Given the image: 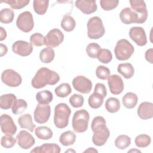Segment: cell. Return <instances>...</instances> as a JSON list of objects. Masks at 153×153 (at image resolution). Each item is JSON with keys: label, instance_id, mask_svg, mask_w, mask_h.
<instances>
[{"label": "cell", "instance_id": "obj_18", "mask_svg": "<svg viewBox=\"0 0 153 153\" xmlns=\"http://www.w3.org/2000/svg\"><path fill=\"white\" fill-rule=\"evenodd\" d=\"M75 6L81 12L85 14L94 13L97 8L95 1L79 0L75 1Z\"/></svg>", "mask_w": 153, "mask_h": 153}, {"label": "cell", "instance_id": "obj_29", "mask_svg": "<svg viewBox=\"0 0 153 153\" xmlns=\"http://www.w3.org/2000/svg\"><path fill=\"white\" fill-rule=\"evenodd\" d=\"M53 99L52 93L49 90H43L39 91L36 94V99L38 103L48 105L51 103Z\"/></svg>", "mask_w": 153, "mask_h": 153}, {"label": "cell", "instance_id": "obj_17", "mask_svg": "<svg viewBox=\"0 0 153 153\" xmlns=\"http://www.w3.org/2000/svg\"><path fill=\"white\" fill-rule=\"evenodd\" d=\"M108 83L112 94L118 95L123 91V81L119 75L116 74L109 75L108 78Z\"/></svg>", "mask_w": 153, "mask_h": 153}, {"label": "cell", "instance_id": "obj_7", "mask_svg": "<svg viewBox=\"0 0 153 153\" xmlns=\"http://www.w3.org/2000/svg\"><path fill=\"white\" fill-rule=\"evenodd\" d=\"M1 80L4 84L10 87H18L22 82L20 75L11 69H7L2 72Z\"/></svg>", "mask_w": 153, "mask_h": 153}, {"label": "cell", "instance_id": "obj_6", "mask_svg": "<svg viewBox=\"0 0 153 153\" xmlns=\"http://www.w3.org/2000/svg\"><path fill=\"white\" fill-rule=\"evenodd\" d=\"M17 27L24 32H30L34 26L32 14L29 11H24L19 14L16 20Z\"/></svg>", "mask_w": 153, "mask_h": 153}, {"label": "cell", "instance_id": "obj_34", "mask_svg": "<svg viewBox=\"0 0 153 153\" xmlns=\"http://www.w3.org/2000/svg\"><path fill=\"white\" fill-rule=\"evenodd\" d=\"M131 138L127 135H119L115 140V146L120 149H125L130 145Z\"/></svg>", "mask_w": 153, "mask_h": 153}, {"label": "cell", "instance_id": "obj_39", "mask_svg": "<svg viewBox=\"0 0 153 153\" xmlns=\"http://www.w3.org/2000/svg\"><path fill=\"white\" fill-rule=\"evenodd\" d=\"M98 60L103 63H108L112 59V55L110 50L106 48H101L97 54Z\"/></svg>", "mask_w": 153, "mask_h": 153}, {"label": "cell", "instance_id": "obj_37", "mask_svg": "<svg viewBox=\"0 0 153 153\" xmlns=\"http://www.w3.org/2000/svg\"><path fill=\"white\" fill-rule=\"evenodd\" d=\"M71 87L68 83H62L54 90L56 96L59 97H66L71 94Z\"/></svg>", "mask_w": 153, "mask_h": 153}, {"label": "cell", "instance_id": "obj_21", "mask_svg": "<svg viewBox=\"0 0 153 153\" xmlns=\"http://www.w3.org/2000/svg\"><path fill=\"white\" fill-rule=\"evenodd\" d=\"M60 147L56 143H46L42 145L41 146H36L33 149L31 152L42 153V152H51V153H59L60 152Z\"/></svg>", "mask_w": 153, "mask_h": 153}, {"label": "cell", "instance_id": "obj_53", "mask_svg": "<svg viewBox=\"0 0 153 153\" xmlns=\"http://www.w3.org/2000/svg\"><path fill=\"white\" fill-rule=\"evenodd\" d=\"M131 151H136V152H141V151H139V150H133V149H131V150L128 151V152H131Z\"/></svg>", "mask_w": 153, "mask_h": 153}, {"label": "cell", "instance_id": "obj_44", "mask_svg": "<svg viewBox=\"0 0 153 153\" xmlns=\"http://www.w3.org/2000/svg\"><path fill=\"white\" fill-rule=\"evenodd\" d=\"M84 102L83 96L79 94H74L69 98V103L74 108L81 107Z\"/></svg>", "mask_w": 153, "mask_h": 153}, {"label": "cell", "instance_id": "obj_15", "mask_svg": "<svg viewBox=\"0 0 153 153\" xmlns=\"http://www.w3.org/2000/svg\"><path fill=\"white\" fill-rule=\"evenodd\" d=\"M129 36L139 46H144L147 43L146 33L142 27H132L129 30Z\"/></svg>", "mask_w": 153, "mask_h": 153}, {"label": "cell", "instance_id": "obj_41", "mask_svg": "<svg viewBox=\"0 0 153 153\" xmlns=\"http://www.w3.org/2000/svg\"><path fill=\"white\" fill-rule=\"evenodd\" d=\"M100 46L95 42L90 43L86 48V53L88 57L92 59L97 58L98 53L100 50Z\"/></svg>", "mask_w": 153, "mask_h": 153}, {"label": "cell", "instance_id": "obj_4", "mask_svg": "<svg viewBox=\"0 0 153 153\" xmlns=\"http://www.w3.org/2000/svg\"><path fill=\"white\" fill-rule=\"evenodd\" d=\"M105 29L102 19L97 16L90 18L87 22V35L92 39H97L103 36Z\"/></svg>", "mask_w": 153, "mask_h": 153}, {"label": "cell", "instance_id": "obj_46", "mask_svg": "<svg viewBox=\"0 0 153 153\" xmlns=\"http://www.w3.org/2000/svg\"><path fill=\"white\" fill-rule=\"evenodd\" d=\"M111 72L109 68L104 66H99L97 67L96 70V75L97 77L99 79L105 80L108 79V76L110 75Z\"/></svg>", "mask_w": 153, "mask_h": 153}, {"label": "cell", "instance_id": "obj_38", "mask_svg": "<svg viewBox=\"0 0 153 153\" xmlns=\"http://www.w3.org/2000/svg\"><path fill=\"white\" fill-rule=\"evenodd\" d=\"M151 142V137L145 134L137 136L134 140V143L139 148H146L150 145Z\"/></svg>", "mask_w": 153, "mask_h": 153}, {"label": "cell", "instance_id": "obj_28", "mask_svg": "<svg viewBox=\"0 0 153 153\" xmlns=\"http://www.w3.org/2000/svg\"><path fill=\"white\" fill-rule=\"evenodd\" d=\"M54 50L51 47L44 48L39 53V59L44 63H49L51 62L54 60Z\"/></svg>", "mask_w": 153, "mask_h": 153}, {"label": "cell", "instance_id": "obj_9", "mask_svg": "<svg viewBox=\"0 0 153 153\" xmlns=\"http://www.w3.org/2000/svg\"><path fill=\"white\" fill-rule=\"evenodd\" d=\"M64 39V35L60 30L57 28L50 30L45 36V45L47 47H56Z\"/></svg>", "mask_w": 153, "mask_h": 153}, {"label": "cell", "instance_id": "obj_1", "mask_svg": "<svg viewBox=\"0 0 153 153\" xmlns=\"http://www.w3.org/2000/svg\"><path fill=\"white\" fill-rule=\"evenodd\" d=\"M59 80L60 76L57 72L47 68H41L32 78L31 84L33 88L39 89L47 85H55Z\"/></svg>", "mask_w": 153, "mask_h": 153}, {"label": "cell", "instance_id": "obj_13", "mask_svg": "<svg viewBox=\"0 0 153 153\" xmlns=\"http://www.w3.org/2000/svg\"><path fill=\"white\" fill-rule=\"evenodd\" d=\"M1 129L5 134L14 135L17 131V126L13 118L8 114H2L0 117Z\"/></svg>", "mask_w": 153, "mask_h": 153}, {"label": "cell", "instance_id": "obj_25", "mask_svg": "<svg viewBox=\"0 0 153 153\" xmlns=\"http://www.w3.org/2000/svg\"><path fill=\"white\" fill-rule=\"evenodd\" d=\"M138 100L137 96L132 92L127 93L122 99L123 105L128 109H132L136 106Z\"/></svg>", "mask_w": 153, "mask_h": 153}, {"label": "cell", "instance_id": "obj_52", "mask_svg": "<svg viewBox=\"0 0 153 153\" xmlns=\"http://www.w3.org/2000/svg\"><path fill=\"white\" fill-rule=\"evenodd\" d=\"M98 152V151L94 148H88L87 149L85 150L84 152Z\"/></svg>", "mask_w": 153, "mask_h": 153}, {"label": "cell", "instance_id": "obj_16", "mask_svg": "<svg viewBox=\"0 0 153 153\" xmlns=\"http://www.w3.org/2000/svg\"><path fill=\"white\" fill-rule=\"evenodd\" d=\"M19 146L23 149H28L32 147L35 143L33 136L26 130H22L16 136Z\"/></svg>", "mask_w": 153, "mask_h": 153}, {"label": "cell", "instance_id": "obj_45", "mask_svg": "<svg viewBox=\"0 0 153 153\" xmlns=\"http://www.w3.org/2000/svg\"><path fill=\"white\" fill-rule=\"evenodd\" d=\"M118 3V0H100V1L102 8L105 11H109L115 8Z\"/></svg>", "mask_w": 153, "mask_h": 153}, {"label": "cell", "instance_id": "obj_31", "mask_svg": "<svg viewBox=\"0 0 153 153\" xmlns=\"http://www.w3.org/2000/svg\"><path fill=\"white\" fill-rule=\"evenodd\" d=\"M48 0H34L33 7L35 12L39 15L44 14L48 7Z\"/></svg>", "mask_w": 153, "mask_h": 153}, {"label": "cell", "instance_id": "obj_43", "mask_svg": "<svg viewBox=\"0 0 153 153\" xmlns=\"http://www.w3.org/2000/svg\"><path fill=\"white\" fill-rule=\"evenodd\" d=\"M16 143V139L13 137V135L5 134L3 136L1 140V145L5 148H11Z\"/></svg>", "mask_w": 153, "mask_h": 153}, {"label": "cell", "instance_id": "obj_26", "mask_svg": "<svg viewBox=\"0 0 153 153\" xmlns=\"http://www.w3.org/2000/svg\"><path fill=\"white\" fill-rule=\"evenodd\" d=\"M35 133L36 137L41 140H48L53 135L50 128L47 126H39L35 129Z\"/></svg>", "mask_w": 153, "mask_h": 153}, {"label": "cell", "instance_id": "obj_24", "mask_svg": "<svg viewBox=\"0 0 153 153\" xmlns=\"http://www.w3.org/2000/svg\"><path fill=\"white\" fill-rule=\"evenodd\" d=\"M16 96L12 93L3 94L0 97V107L2 109L7 110L12 107L16 100Z\"/></svg>", "mask_w": 153, "mask_h": 153}, {"label": "cell", "instance_id": "obj_10", "mask_svg": "<svg viewBox=\"0 0 153 153\" xmlns=\"http://www.w3.org/2000/svg\"><path fill=\"white\" fill-rule=\"evenodd\" d=\"M51 114L50 106L45 104H38L34 111V120L39 124H44L48 121Z\"/></svg>", "mask_w": 153, "mask_h": 153}, {"label": "cell", "instance_id": "obj_5", "mask_svg": "<svg viewBox=\"0 0 153 153\" xmlns=\"http://www.w3.org/2000/svg\"><path fill=\"white\" fill-rule=\"evenodd\" d=\"M134 51L133 45L127 39H121L117 41L115 49V55L118 60H126L133 54Z\"/></svg>", "mask_w": 153, "mask_h": 153}, {"label": "cell", "instance_id": "obj_48", "mask_svg": "<svg viewBox=\"0 0 153 153\" xmlns=\"http://www.w3.org/2000/svg\"><path fill=\"white\" fill-rule=\"evenodd\" d=\"M94 92L96 93L100 96H102L103 98L106 96L107 91L105 85L102 83H97L95 85Z\"/></svg>", "mask_w": 153, "mask_h": 153}, {"label": "cell", "instance_id": "obj_32", "mask_svg": "<svg viewBox=\"0 0 153 153\" xmlns=\"http://www.w3.org/2000/svg\"><path fill=\"white\" fill-rule=\"evenodd\" d=\"M105 108L110 113H115L120 110V102L117 98L109 97L105 102Z\"/></svg>", "mask_w": 153, "mask_h": 153}, {"label": "cell", "instance_id": "obj_35", "mask_svg": "<svg viewBox=\"0 0 153 153\" xmlns=\"http://www.w3.org/2000/svg\"><path fill=\"white\" fill-rule=\"evenodd\" d=\"M27 103L22 99H16L11 107L12 112L15 115H19L22 114L27 108Z\"/></svg>", "mask_w": 153, "mask_h": 153}, {"label": "cell", "instance_id": "obj_19", "mask_svg": "<svg viewBox=\"0 0 153 153\" xmlns=\"http://www.w3.org/2000/svg\"><path fill=\"white\" fill-rule=\"evenodd\" d=\"M137 115L142 120H148L153 117V104L151 102H143L137 108Z\"/></svg>", "mask_w": 153, "mask_h": 153}, {"label": "cell", "instance_id": "obj_47", "mask_svg": "<svg viewBox=\"0 0 153 153\" xmlns=\"http://www.w3.org/2000/svg\"><path fill=\"white\" fill-rule=\"evenodd\" d=\"M104 126H106V121L105 118L101 116H97L93 118L91 122V128L93 131L96 128Z\"/></svg>", "mask_w": 153, "mask_h": 153}, {"label": "cell", "instance_id": "obj_12", "mask_svg": "<svg viewBox=\"0 0 153 153\" xmlns=\"http://www.w3.org/2000/svg\"><path fill=\"white\" fill-rule=\"evenodd\" d=\"M92 137L93 143L97 146H101L105 144L110 135V131L106 126L96 128L93 131Z\"/></svg>", "mask_w": 153, "mask_h": 153}, {"label": "cell", "instance_id": "obj_8", "mask_svg": "<svg viewBox=\"0 0 153 153\" xmlns=\"http://www.w3.org/2000/svg\"><path fill=\"white\" fill-rule=\"evenodd\" d=\"M131 10L137 16V23L142 24L146 22L148 18V11L146 3L142 0H133L129 1Z\"/></svg>", "mask_w": 153, "mask_h": 153}, {"label": "cell", "instance_id": "obj_23", "mask_svg": "<svg viewBox=\"0 0 153 153\" xmlns=\"http://www.w3.org/2000/svg\"><path fill=\"white\" fill-rule=\"evenodd\" d=\"M118 72L121 74L125 78H131L134 74V69L130 63H124L118 65L117 68Z\"/></svg>", "mask_w": 153, "mask_h": 153}, {"label": "cell", "instance_id": "obj_51", "mask_svg": "<svg viewBox=\"0 0 153 153\" xmlns=\"http://www.w3.org/2000/svg\"><path fill=\"white\" fill-rule=\"evenodd\" d=\"M0 41H2L3 40H4L6 37H7V32L4 29V28L2 27H0Z\"/></svg>", "mask_w": 153, "mask_h": 153}, {"label": "cell", "instance_id": "obj_42", "mask_svg": "<svg viewBox=\"0 0 153 153\" xmlns=\"http://www.w3.org/2000/svg\"><path fill=\"white\" fill-rule=\"evenodd\" d=\"M30 43L36 47L45 45V36L40 33H35L30 36Z\"/></svg>", "mask_w": 153, "mask_h": 153}, {"label": "cell", "instance_id": "obj_49", "mask_svg": "<svg viewBox=\"0 0 153 153\" xmlns=\"http://www.w3.org/2000/svg\"><path fill=\"white\" fill-rule=\"evenodd\" d=\"M153 49L149 48L145 52V59L150 63H152L153 59Z\"/></svg>", "mask_w": 153, "mask_h": 153}, {"label": "cell", "instance_id": "obj_20", "mask_svg": "<svg viewBox=\"0 0 153 153\" xmlns=\"http://www.w3.org/2000/svg\"><path fill=\"white\" fill-rule=\"evenodd\" d=\"M121 22L126 25L137 23V16L130 8L126 7L121 10L120 13Z\"/></svg>", "mask_w": 153, "mask_h": 153}, {"label": "cell", "instance_id": "obj_30", "mask_svg": "<svg viewBox=\"0 0 153 153\" xmlns=\"http://www.w3.org/2000/svg\"><path fill=\"white\" fill-rule=\"evenodd\" d=\"M60 25L65 31L71 32L75 29L76 22L72 16L69 14H65L62 18Z\"/></svg>", "mask_w": 153, "mask_h": 153}, {"label": "cell", "instance_id": "obj_11", "mask_svg": "<svg viewBox=\"0 0 153 153\" xmlns=\"http://www.w3.org/2000/svg\"><path fill=\"white\" fill-rule=\"evenodd\" d=\"M74 88L82 94H88L92 88V82L90 79L82 75H78L72 80Z\"/></svg>", "mask_w": 153, "mask_h": 153}, {"label": "cell", "instance_id": "obj_22", "mask_svg": "<svg viewBox=\"0 0 153 153\" xmlns=\"http://www.w3.org/2000/svg\"><path fill=\"white\" fill-rule=\"evenodd\" d=\"M18 123L22 128L29 130L30 132H33L36 126L33 123L32 116L29 114L22 115L18 118Z\"/></svg>", "mask_w": 153, "mask_h": 153}, {"label": "cell", "instance_id": "obj_27", "mask_svg": "<svg viewBox=\"0 0 153 153\" xmlns=\"http://www.w3.org/2000/svg\"><path fill=\"white\" fill-rule=\"evenodd\" d=\"M76 140V135L71 130L66 131L60 134L59 142L63 146H67L73 145Z\"/></svg>", "mask_w": 153, "mask_h": 153}, {"label": "cell", "instance_id": "obj_2", "mask_svg": "<svg viewBox=\"0 0 153 153\" xmlns=\"http://www.w3.org/2000/svg\"><path fill=\"white\" fill-rule=\"evenodd\" d=\"M71 110L65 103H60L54 108V124L58 128H64L68 126Z\"/></svg>", "mask_w": 153, "mask_h": 153}, {"label": "cell", "instance_id": "obj_14", "mask_svg": "<svg viewBox=\"0 0 153 153\" xmlns=\"http://www.w3.org/2000/svg\"><path fill=\"white\" fill-rule=\"evenodd\" d=\"M13 51L20 56L26 57L30 55L33 51V45L25 41L19 40L13 43L12 45Z\"/></svg>", "mask_w": 153, "mask_h": 153}, {"label": "cell", "instance_id": "obj_3", "mask_svg": "<svg viewBox=\"0 0 153 153\" xmlns=\"http://www.w3.org/2000/svg\"><path fill=\"white\" fill-rule=\"evenodd\" d=\"M90 115L84 109L76 111L73 116L72 126L74 130L76 133H83L88 128Z\"/></svg>", "mask_w": 153, "mask_h": 153}, {"label": "cell", "instance_id": "obj_50", "mask_svg": "<svg viewBox=\"0 0 153 153\" xmlns=\"http://www.w3.org/2000/svg\"><path fill=\"white\" fill-rule=\"evenodd\" d=\"M7 51H8L7 47L3 44H0V54H1L0 56L2 57L5 54H6L7 53Z\"/></svg>", "mask_w": 153, "mask_h": 153}, {"label": "cell", "instance_id": "obj_40", "mask_svg": "<svg viewBox=\"0 0 153 153\" xmlns=\"http://www.w3.org/2000/svg\"><path fill=\"white\" fill-rule=\"evenodd\" d=\"M2 2L8 4L13 9L18 10L26 7L30 2L29 0H5L2 1Z\"/></svg>", "mask_w": 153, "mask_h": 153}, {"label": "cell", "instance_id": "obj_36", "mask_svg": "<svg viewBox=\"0 0 153 153\" xmlns=\"http://www.w3.org/2000/svg\"><path fill=\"white\" fill-rule=\"evenodd\" d=\"M14 17V11L10 8H3L0 11V22L2 23L8 24L11 23L13 21Z\"/></svg>", "mask_w": 153, "mask_h": 153}, {"label": "cell", "instance_id": "obj_33", "mask_svg": "<svg viewBox=\"0 0 153 153\" xmlns=\"http://www.w3.org/2000/svg\"><path fill=\"white\" fill-rule=\"evenodd\" d=\"M103 97L100 94L93 92L90 96L88 100L89 106L93 109L100 108L103 103Z\"/></svg>", "mask_w": 153, "mask_h": 153}]
</instances>
